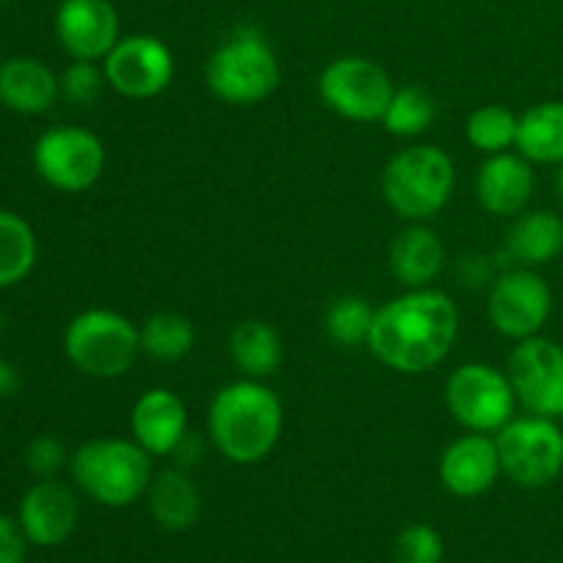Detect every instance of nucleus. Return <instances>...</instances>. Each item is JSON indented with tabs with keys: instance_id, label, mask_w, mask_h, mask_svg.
I'll list each match as a JSON object with an SVG mask.
<instances>
[{
	"instance_id": "nucleus-1",
	"label": "nucleus",
	"mask_w": 563,
	"mask_h": 563,
	"mask_svg": "<svg viewBox=\"0 0 563 563\" xmlns=\"http://www.w3.org/2000/svg\"><path fill=\"white\" fill-rule=\"evenodd\" d=\"M460 306L440 289H407L377 308L368 350L399 374H427L454 350Z\"/></svg>"
},
{
	"instance_id": "nucleus-2",
	"label": "nucleus",
	"mask_w": 563,
	"mask_h": 563,
	"mask_svg": "<svg viewBox=\"0 0 563 563\" xmlns=\"http://www.w3.org/2000/svg\"><path fill=\"white\" fill-rule=\"evenodd\" d=\"M209 438L234 465L267 460L284 434V405L262 379H236L220 388L209 405Z\"/></svg>"
},
{
	"instance_id": "nucleus-3",
	"label": "nucleus",
	"mask_w": 563,
	"mask_h": 563,
	"mask_svg": "<svg viewBox=\"0 0 563 563\" xmlns=\"http://www.w3.org/2000/svg\"><path fill=\"white\" fill-rule=\"evenodd\" d=\"M152 460L154 456L135 440L97 438L71 454L69 471L88 498L121 509L146 495L154 478Z\"/></svg>"
},
{
	"instance_id": "nucleus-4",
	"label": "nucleus",
	"mask_w": 563,
	"mask_h": 563,
	"mask_svg": "<svg viewBox=\"0 0 563 563\" xmlns=\"http://www.w3.org/2000/svg\"><path fill=\"white\" fill-rule=\"evenodd\" d=\"M280 60L258 27L242 25L209 55L207 88L225 104L253 108L275 93Z\"/></svg>"
},
{
	"instance_id": "nucleus-5",
	"label": "nucleus",
	"mask_w": 563,
	"mask_h": 563,
	"mask_svg": "<svg viewBox=\"0 0 563 563\" xmlns=\"http://www.w3.org/2000/svg\"><path fill=\"white\" fill-rule=\"evenodd\" d=\"M456 185L454 159L432 143H416L388 159L383 198L401 220L427 223L445 209Z\"/></svg>"
},
{
	"instance_id": "nucleus-6",
	"label": "nucleus",
	"mask_w": 563,
	"mask_h": 563,
	"mask_svg": "<svg viewBox=\"0 0 563 563\" xmlns=\"http://www.w3.org/2000/svg\"><path fill=\"white\" fill-rule=\"evenodd\" d=\"M64 355L86 377L119 379L141 355V330L124 313L88 308L66 324Z\"/></svg>"
},
{
	"instance_id": "nucleus-7",
	"label": "nucleus",
	"mask_w": 563,
	"mask_h": 563,
	"mask_svg": "<svg viewBox=\"0 0 563 563\" xmlns=\"http://www.w3.org/2000/svg\"><path fill=\"white\" fill-rule=\"evenodd\" d=\"M500 467L509 482L526 489H542L563 473V432L555 418H511L495 432Z\"/></svg>"
},
{
	"instance_id": "nucleus-8",
	"label": "nucleus",
	"mask_w": 563,
	"mask_h": 563,
	"mask_svg": "<svg viewBox=\"0 0 563 563\" xmlns=\"http://www.w3.org/2000/svg\"><path fill=\"white\" fill-rule=\"evenodd\" d=\"M31 157L44 185L58 192H86L102 179L108 148L86 126L64 124L42 132Z\"/></svg>"
},
{
	"instance_id": "nucleus-9",
	"label": "nucleus",
	"mask_w": 563,
	"mask_h": 563,
	"mask_svg": "<svg viewBox=\"0 0 563 563\" xmlns=\"http://www.w3.org/2000/svg\"><path fill=\"white\" fill-rule=\"evenodd\" d=\"M445 407L467 432L495 434L515 418L517 394L509 374L489 363H465L445 379Z\"/></svg>"
},
{
	"instance_id": "nucleus-10",
	"label": "nucleus",
	"mask_w": 563,
	"mask_h": 563,
	"mask_svg": "<svg viewBox=\"0 0 563 563\" xmlns=\"http://www.w3.org/2000/svg\"><path fill=\"white\" fill-rule=\"evenodd\" d=\"M319 99L335 115L357 124L383 121L390 99H394V80L388 71L372 58L363 55H341L330 60L319 75Z\"/></svg>"
},
{
	"instance_id": "nucleus-11",
	"label": "nucleus",
	"mask_w": 563,
	"mask_h": 563,
	"mask_svg": "<svg viewBox=\"0 0 563 563\" xmlns=\"http://www.w3.org/2000/svg\"><path fill=\"white\" fill-rule=\"evenodd\" d=\"M553 313V289L528 267H509L493 280L487 297V317L500 335L526 341L542 335Z\"/></svg>"
},
{
	"instance_id": "nucleus-12",
	"label": "nucleus",
	"mask_w": 563,
	"mask_h": 563,
	"mask_svg": "<svg viewBox=\"0 0 563 563\" xmlns=\"http://www.w3.org/2000/svg\"><path fill=\"white\" fill-rule=\"evenodd\" d=\"M108 86L126 99H152L168 91L176 75V58L163 38L152 33L121 36L102 60Z\"/></svg>"
},
{
	"instance_id": "nucleus-13",
	"label": "nucleus",
	"mask_w": 563,
	"mask_h": 563,
	"mask_svg": "<svg viewBox=\"0 0 563 563\" xmlns=\"http://www.w3.org/2000/svg\"><path fill=\"white\" fill-rule=\"evenodd\" d=\"M506 374L517 394V405L526 407L531 416H563V346L559 341L544 335L517 341Z\"/></svg>"
},
{
	"instance_id": "nucleus-14",
	"label": "nucleus",
	"mask_w": 563,
	"mask_h": 563,
	"mask_svg": "<svg viewBox=\"0 0 563 563\" xmlns=\"http://www.w3.org/2000/svg\"><path fill=\"white\" fill-rule=\"evenodd\" d=\"M53 25L71 60H104L121 38L119 11L110 0H60Z\"/></svg>"
},
{
	"instance_id": "nucleus-15",
	"label": "nucleus",
	"mask_w": 563,
	"mask_h": 563,
	"mask_svg": "<svg viewBox=\"0 0 563 563\" xmlns=\"http://www.w3.org/2000/svg\"><path fill=\"white\" fill-rule=\"evenodd\" d=\"M80 520L77 495L55 478H38L20 500V522L27 542L38 548H58L75 533Z\"/></svg>"
},
{
	"instance_id": "nucleus-16",
	"label": "nucleus",
	"mask_w": 563,
	"mask_h": 563,
	"mask_svg": "<svg viewBox=\"0 0 563 563\" xmlns=\"http://www.w3.org/2000/svg\"><path fill=\"white\" fill-rule=\"evenodd\" d=\"M438 473L443 487L456 498H478L489 493L504 476L495 434L467 432L456 438L440 456Z\"/></svg>"
},
{
	"instance_id": "nucleus-17",
	"label": "nucleus",
	"mask_w": 563,
	"mask_h": 563,
	"mask_svg": "<svg viewBox=\"0 0 563 563\" xmlns=\"http://www.w3.org/2000/svg\"><path fill=\"white\" fill-rule=\"evenodd\" d=\"M537 176L520 152L489 154L476 174V198L489 214L517 218L531 203Z\"/></svg>"
},
{
	"instance_id": "nucleus-18",
	"label": "nucleus",
	"mask_w": 563,
	"mask_h": 563,
	"mask_svg": "<svg viewBox=\"0 0 563 563\" xmlns=\"http://www.w3.org/2000/svg\"><path fill=\"white\" fill-rule=\"evenodd\" d=\"M132 440L148 451L152 456H170L176 445L185 440L187 407L174 390L148 388L137 396L130 412Z\"/></svg>"
},
{
	"instance_id": "nucleus-19",
	"label": "nucleus",
	"mask_w": 563,
	"mask_h": 563,
	"mask_svg": "<svg viewBox=\"0 0 563 563\" xmlns=\"http://www.w3.org/2000/svg\"><path fill=\"white\" fill-rule=\"evenodd\" d=\"M60 99V77L44 60L16 55L0 60V104L11 113L42 115Z\"/></svg>"
},
{
	"instance_id": "nucleus-20",
	"label": "nucleus",
	"mask_w": 563,
	"mask_h": 563,
	"mask_svg": "<svg viewBox=\"0 0 563 563\" xmlns=\"http://www.w3.org/2000/svg\"><path fill=\"white\" fill-rule=\"evenodd\" d=\"M388 264L405 289H429L445 267V245L429 225L410 223L390 245Z\"/></svg>"
},
{
	"instance_id": "nucleus-21",
	"label": "nucleus",
	"mask_w": 563,
	"mask_h": 563,
	"mask_svg": "<svg viewBox=\"0 0 563 563\" xmlns=\"http://www.w3.org/2000/svg\"><path fill=\"white\" fill-rule=\"evenodd\" d=\"M563 253V218L550 209L517 214L506 234V258L511 267L537 269Z\"/></svg>"
},
{
	"instance_id": "nucleus-22",
	"label": "nucleus",
	"mask_w": 563,
	"mask_h": 563,
	"mask_svg": "<svg viewBox=\"0 0 563 563\" xmlns=\"http://www.w3.org/2000/svg\"><path fill=\"white\" fill-rule=\"evenodd\" d=\"M146 500L154 522L170 533L192 528L201 515V493L185 467H168L157 473L148 484Z\"/></svg>"
},
{
	"instance_id": "nucleus-23",
	"label": "nucleus",
	"mask_w": 563,
	"mask_h": 563,
	"mask_svg": "<svg viewBox=\"0 0 563 563\" xmlns=\"http://www.w3.org/2000/svg\"><path fill=\"white\" fill-rule=\"evenodd\" d=\"M229 355L245 379H267L284 363V339L275 324L264 319H245L231 330Z\"/></svg>"
},
{
	"instance_id": "nucleus-24",
	"label": "nucleus",
	"mask_w": 563,
	"mask_h": 563,
	"mask_svg": "<svg viewBox=\"0 0 563 563\" xmlns=\"http://www.w3.org/2000/svg\"><path fill=\"white\" fill-rule=\"evenodd\" d=\"M517 152L537 165L563 163V102L550 99L528 108L517 126Z\"/></svg>"
},
{
	"instance_id": "nucleus-25",
	"label": "nucleus",
	"mask_w": 563,
	"mask_h": 563,
	"mask_svg": "<svg viewBox=\"0 0 563 563\" xmlns=\"http://www.w3.org/2000/svg\"><path fill=\"white\" fill-rule=\"evenodd\" d=\"M137 330H141V355L157 363H179L196 350V324L185 313H152Z\"/></svg>"
},
{
	"instance_id": "nucleus-26",
	"label": "nucleus",
	"mask_w": 563,
	"mask_h": 563,
	"mask_svg": "<svg viewBox=\"0 0 563 563\" xmlns=\"http://www.w3.org/2000/svg\"><path fill=\"white\" fill-rule=\"evenodd\" d=\"M38 242L31 223L16 212L0 209V289L22 284L33 273Z\"/></svg>"
},
{
	"instance_id": "nucleus-27",
	"label": "nucleus",
	"mask_w": 563,
	"mask_h": 563,
	"mask_svg": "<svg viewBox=\"0 0 563 563\" xmlns=\"http://www.w3.org/2000/svg\"><path fill=\"white\" fill-rule=\"evenodd\" d=\"M374 313L377 308L357 295L335 297L324 311V333L335 346L344 350H361L368 346V335H372Z\"/></svg>"
},
{
	"instance_id": "nucleus-28",
	"label": "nucleus",
	"mask_w": 563,
	"mask_h": 563,
	"mask_svg": "<svg viewBox=\"0 0 563 563\" xmlns=\"http://www.w3.org/2000/svg\"><path fill=\"white\" fill-rule=\"evenodd\" d=\"M438 119V102L432 93L421 86L396 88L388 110L383 115V126L388 135L418 137L429 130Z\"/></svg>"
},
{
	"instance_id": "nucleus-29",
	"label": "nucleus",
	"mask_w": 563,
	"mask_h": 563,
	"mask_svg": "<svg viewBox=\"0 0 563 563\" xmlns=\"http://www.w3.org/2000/svg\"><path fill=\"white\" fill-rule=\"evenodd\" d=\"M517 126H520V115L511 113L504 104H482L467 115L465 135L476 152L482 154H500L511 152L517 146Z\"/></svg>"
},
{
	"instance_id": "nucleus-30",
	"label": "nucleus",
	"mask_w": 563,
	"mask_h": 563,
	"mask_svg": "<svg viewBox=\"0 0 563 563\" xmlns=\"http://www.w3.org/2000/svg\"><path fill=\"white\" fill-rule=\"evenodd\" d=\"M60 97L66 102L77 104V108H88L102 97L108 77H104V66L97 60H71L64 71H60Z\"/></svg>"
},
{
	"instance_id": "nucleus-31",
	"label": "nucleus",
	"mask_w": 563,
	"mask_h": 563,
	"mask_svg": "<svg viewBox=\"0 0 563 563\" xmlns=\"http://www.w3.org/2000/svg\"><path fill=\"white\" fill-rule=\"evenodd\" d=\"M443 537L438 528L427 526V522H412V526L401 528L394 544L396 563H443Z\"/></svg>"
},
{
	"instance_id": "nucleus-32",
	"label": "nucleus",
	"mask_w": 563,
	"mask_h": 563,
	"mask_svg": "<svg viewBox=\"0 0 563 563\" xmlns=\"http://www.w3.org/2000/svg\"><path fill=\"white\" fill-rule=\"evenodd\" d=\"M69 460L66 445L55 434H38L25 449V465L36 478H55Z\"/></svg>"
},
{
	"instance_id": "nucleus-33",
	"label": "nucleus",
	"mask_w": 563,
	"mask_h": 563,
	"mask_svg": "<svg viewBox=\"0 0 563 563\" xmlns=\"http://www.w3.org/2000/svg\"><path fill=\"white\" fill-rule=\"evenodd\" d=\"M25 544L27 537L20 522L0 515V563H25Z\"/></svg>"
},
{
	"instance_id": "nucleus-34",
	"label": "nucleus",
	"mask_w": 563,
	"mask_h": 563,
	"mask_svg": "<svg viewBox=\"0 0 563 563\" xmlns=\"http://www.w3.org/2000/svg\"><path fill=\"white\" fill-rule=\"evenodd\" d=\"M22 388V377L16 372V366L11 361H5L0 355V399H11V396L20 394Z\"/></svg>"
},
{
	"instance_id": "nucleus-35",
	"label": "nucleus",
	"mask_w": 563,
	"mask_h": 563,
	"mask_svg": "<svg viewBox=\"0 0 563 563\" xmlns=\"http://www.w3.org/2000/svg\"><path fill=\"white\" fill-rule=\"evenodd\" d=\"M201 454H203L201 440L192 438V434L187 432L185 440H181V443L176 445L174 454H170V456H176V465H179V467H190V465H196L198 460H201Z\"/></svg>"
},
{
	"instance_id": "nucleus-36",
	"label": "nucleus",
	"mask_w": 563,
	"mask_h": 563,
	"mask_svg": "<svg viewBox=\"0 0 563 563\" xmlns=\"http://www.w3.org/2000/svg\"><path fill=\"white\" fill-rule=\"evenodd\" d=\"M555 192H559V198L563 201V163L555 165Z\"/></svg>"
},
{
	"instance_id": "nucleus-37",
	"label": "nucleus",
	"mask_w": 563,
	"mask_h": 563,
	"mask_svg": "<svg viewBox=\"0 0 563 563\" xmlns=\"http://www.w3.org/2000/svg\"><path fill=\"white\" fill-rule=\"evenodd\" d=\"M0 3H3V0H0Z\"/></svg>"
},
{
	"instance_id": "nucleus-38",
	"label": "nucleus",
	"mask_w": 563,
	"mask_h": 563,
	"mask_svg": "<svg viewBox=\"0 0 563 563\" xmlns=\"http://www.w3.org/2000/svg\"><path fill=\"white\" fill-rule=\"evenodd\" d=\"M0 49H3V47H0Z\"/></svg>"
}]
</instances>
